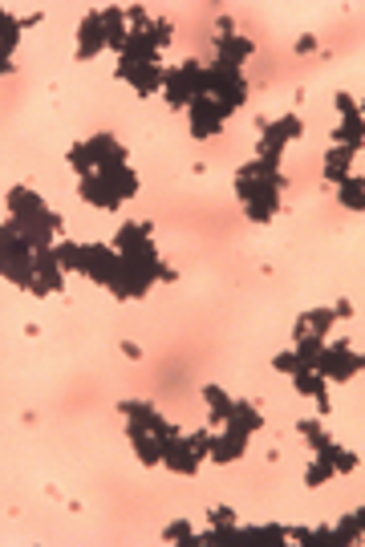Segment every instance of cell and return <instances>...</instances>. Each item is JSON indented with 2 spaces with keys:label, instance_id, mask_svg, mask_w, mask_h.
<instances>
[{
  "label": "cell",
  "instance_id": "6da1fadb",
  "mask_svg": "<svg viewBox=\"0 0 365 547\" xmlns=\"http://www.w3.org/2000/svg\"><path fill=\"white\" fill-rule=\"evenodd\" d=\"M228 113H232L228 106H219L216 97L203 94V97L191 102V130H195L199 138H203V134H216V130L223 126V118H228Z\"/></svg>",
  "mask_w": 365,
  "mask_h": 547
},
{
  "label": "cell",
  "instance_id": "7a4b0ae2",
  "mask_svg": "<svg viewBox=\"0 0 365 547\" xmlns=\"http://www.w3.org/2000/svg\"><path fill=\"white\" fill-rule=\"evenodd\" d=\"M244 446H248V434H244L240 426H232V422H228V430H223L219 438H211V454H216L219 462L240 458V454H244Z\"/></svg>",
  "mask_w": 365,
  "mask_h": 547
},
{
  "label": "cell",
  "instance_id": "3957f363",
  "mask_svg": "<svg viewBox=\"0 0 365 547\" xmlns=\"http://www.w3.org/2000/svg\"><path fill=\"white\" fill-rule=\"evenodd\" d=\"M106 45V32H101V16L98 13H89L85 16V25H82V57H94L98 49Z\"/></svg>",
  "mask_w": 365,
  "mask_h": 547
},
{
  "label": "cell",
  "instance_id": "277c9868",
  "mask_svg": "<svg viewBox=\"0 0 365 547\" xmlns=\"http://www.w3.org/2000/svg\"><path fill=\"white\" fill-rule=\"evenodd\" d=\"M248 53H252L248 41H219V65H232V69H235Z\"/></svg>",
  "mask_w": 365,
  "mask_h": 547
},
{
  "label": "cell",
  "instance_id": "5b68a950",
  "mask_svg": "<svg viewBox=\"0 0 365 547\" xmlns=\"http://www.w3.org/2000/svg\"><path fill=\"white\" fill-rule=\"evenodd\" d=\"M341 203H345L349 211H361V203H365V195H361V178L349 175L345 183H341Z\"/></svg>",
  "mask_w": 365,
  "mask_h": 547
},
{
  "label": "cell",
  "instance_id": "8992f818",
  "mask_svg": "<svg viewBox=\"0 0 365 547\" xmlns=\"http://www.w3.org/2000/svg\"><path fill=\"white\" fill-rule=\"evenodd\" d=\"M203 398H207V402H216V405H211V414H216V422H228V414H232V398H223V393H219V389L216 386H207V389H203Z\"/></svg>",
  "mask_w": 365,
  "mask_h": 547
},
{
  "label": "cell",
  "instance_id": "52a82bcc",
  "mask_svg": "<svg viewBox=\"0 0 365 547\" xmlns=\"http://www.w3.org/2000/svg\"><path fill=\"white\" fill-rule=\"evenodd\" d=\"M329 535H333V539H337V543H353V539L361 535V511H357V515H349L345 523H341L337 531H329Z\"/></svg>",
  "mask_w": 365,
  "mask_h": 547
},
{
  "label": "cell",
  "instance_id": "ba28073f",
  "mask_svg": "<svg viewBox=\"0 0 365 547\" xmlns=\"http://www.w3.org/2000/svg\"><path fill=\"white\" fill-rule=\"evenodd\" d=\"M187 535H191V523H182V519H179V523H171V527L163 531V539H166V543H182Z\"/></svg>",
  "mask_w": 365,
  "mask_h": 547
},
{
  "label": "cell",
  "instance_id": "9c48e42d",
  "mask_svg": "<svg viewBox=\"0 0 365 547\" xmlns=\"http://www.w3.org/2000/svg\"><path fill=\"white\" fill-rule=\"evenodd\" d=\"M276 369H284V373H288V369L300 373L304 365H300V357H297V353H280V357H276Z\"/></svg>",
  "mask_w": 365,
  "mask_h": 547
},
{
  "label": "cell",
  "instance_id": "30bf717a",
  "mask_svg": "<svg viewBox=\"0 0 365 547\" xmlns=\"http://www.w3.org/2000/svg\"><path fill=\"white\" fill-rule=\"evenodd\" d=\"M309 321H313L316 328H321V333H325V328H329V324H333V312H313V316H309Z\"/></svg>",
  "mask_w": 365,
  "mask_h": 547
}]
</instances>
